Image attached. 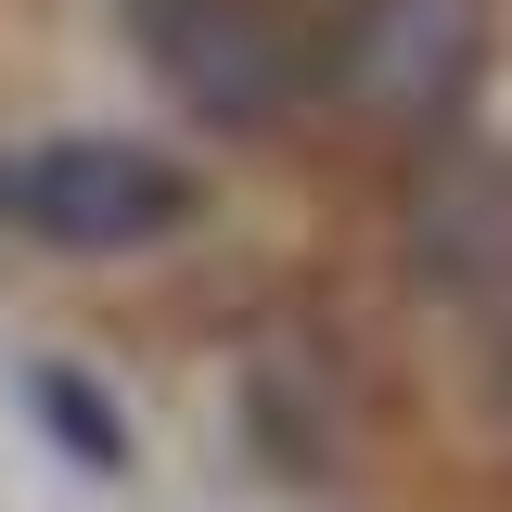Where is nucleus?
<instances>
[{"label": "nucleus", "mask_w": 512, "mask_h": 512, "mask_svg": "<svg viewBox=\"0 0 512 512\" xmlns=\"http://www.w3.org/2000/svg\"><path fill=\"white\" fill-rule=\"evenodd\" d=\"M116 26L205 141H269L320 103V13L295 0H116Z\"/></svg>", "instance_id": "1"}, {"label": "nucleus", "mask_w": 512, "mask_h": 512, "mask_svg": "<svg viewBox=\"0 0 512 512\" xmlns=\"http://www.w3.org/2000/svg\"><path fill=\"white\" fill-rule=\"evenodd\" d=\"M0 218L52 256H154L205 218V180H192L167 141H128V128H52L0 167Z\"/></svg>", "instance_id": "2"}, {"label": "nucleus", "mask_w": 512, "mask_h": 512, "mask_svg": "<svg viewBox=\"0 0 512 512\" xmlns=\"http://www.w3.org/2000/svg\"><path fill=\"white\" fill-rule=\"evenodd\" d=\"M487 0H346L320 26V90L384 141H448L487 103Z\"/></svg>", "instance_id": "3"}, {"label": "nucleus", "mask_w": 512, "mask_h": 512, "mask_svg": "<svg viewBox=\"0 0 512 512\" xmlns=\"http://www.w3.org/2000/svg\"><path fill=\"white\" fill-rule=\"evenodd\" d=\"M397 282H423L461 320L512 308V154L500 141H474V128L410 141V180H397Z\"/></svg>", "instance_id": "4"}, {"label": "nucleus", "mask_w": 512, "mask_h": 512, "mask_svg": "<svg viewBox=\"0 0 512 512\" xmlns=\"http://www.w3.org/2000/svg\"><path fill=\"white\" fill-rule=\"evenodd\" d=\"M231 410H244L256 474H282V487H333V474H346V448H359L346 359L320 346L308 320H269L244 359H231Z\"/></svg>", "instance_id": "5"}, {"label": "nucleus", "mask_w": 512, "mask_h": 512, "mask_svg": "<svg viewBox=\"0 0 512 512\" xmlns=\"http://www.w3.org/2000/svg\"><path fill=\"white\" fill-rule=\"evenodd\" d=\"M26 410H39V436H52L77 474H103V487L141 461V436H128V410H116V384L77 372V359H39V372H26Z\"/></svg>", "instance_id": "6"}, {"label": "nucleus", "mask_w": 512, "mask_h": 512, "mask_svg": "<svg viewBox=\"0 0 512 512\" xmlns=\"http://www.w3.org/2000/svg\"><path fill=\"white\" fill-rule=\"evenodd\" d=\"M487 410H500V423H512V308L487 320Z\"/></svg>", "instance_id": "7"}]
</instances>
